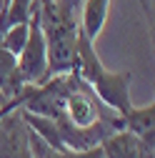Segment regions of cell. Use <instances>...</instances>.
<instances>
[{
    "instance_id": "cell-5",
    "label": "cell",
    "mask_w": 155,
    "mask_h": 158,
    "mask_svg": "<svg viewBox=\"0 0 155 158\" xmlns=\"http://www.w3.org/2000/svg\"><path fill=\"white\" fill-rule=\"evenodd\" d=\"M108 10H110V0H83L80 3L78 28L88 40H98V35L103 33L108 20Z\"/></svg>"
},
{
    "instance_id": "cell-8",
    "label": "cell",
    "mask_w": 155,
    "mask_h": 158,
    "mask_svg": "<svg viewBox=\"0 0 155 158\" xmlns=\"http://www.w3.org/2000/svg\"><path fill=\"white\" fill-rule=\"evenodd\" d=\"M65 158H103V148L100 146H93L85 151H63Z\"/></svg>"
},
{
    "instance_id": "cell-1",
    "label": "cell",
    "mask_w": 155,
    "mask_h": 158,
    "mask_svg": "<svg viewBox=\"0 0 155 158\" xmlns=\"http://www.w3.org/2000/svg\"><path fill=\"white\" fill-rule=\"evenodd\" d=\"M45 70H48V45H45V35L35 13L28 23V40L20 55H18V75L23 78L25 85H33V83L45 81Z\"/></svg>"
},
{
    "instance_id": "cell-3",
    "label": "cell",
    "mask_w": 155,
    "mask_h": 158,
    "mask_svg": "<svg viewBox=\"0 0 155 158\" xmlns=\"http://www.w3.org/2000/svg\"><path fill=\"white\" fill-rule=\"evenodd\" d=\"M100 148H103V158H153V151H155L153 143L140 141L138 135H133L125 128L103 138Z\"/></svg>"
},
{
    "instance_id": "cell-7",
    "label": "cell",
    "mask_w": 155,
    "mask_h": 158,
    "mask_svg": "<svg viewBox=\"0 0 155 158\" xmlns=\"http://www.w3.org/2000/svg\"><path fill=\"white\" fill-rule=\"evenodd\" d=\"M25 40H28V23L10 25V28H5L3 33H0V48L8 50V53H10V55H15V58L20 55V50H23Z\"/></svg>"
},
{
    "instance_id": "cell-2",
    "label": "cell",
    "mask_w": 155,
    "mask_h": 158,
    "mask_svg": "<svg viewBox=\"0 0 155 158\" xmlns=\"http://www.w3.org/2000/svg\"><path fill=\"white\" fill-rule=\"evenodd\" d=\"M130 83H133V73L130 70H103L95 81L90 83L93 93L98 95V101L110 108L113 113L125 115L133 103H130Z\"/></svg>"
},
{
    "instance_id": "cell-6",
    "label": "cell",
    "mask_w": 155,
    "mask_h": 158,
    "mask_svg": "<svg viewBox=\"0 0 155 158\" xmlns=\"http://www.w3.org/2000/svg\"><path fill=\"white\" fill-rule=\"evenodd\" d=\"M123 128L130 131L133 135H138L140 141L155 146V103L143 106V108H130L123 115Z\"/></svg>"
},
{
    "instance_id": "cell-4",
    "label": "cell",
    "mask_w": 155,
    "mask_h": 158,
    "mask_svg": "<svg viewBox=\"0 0 155 158\" xmlns=\"http://www.w3.org/2000/svg\"><path fill=\"white\" fill-rule=\"evenodd\" d=\"M105 70L98 50H95V40H88L83 33H78V43H75V60H73V73L85 81L88 85Z\"/></svg>"
}]
</instances>
